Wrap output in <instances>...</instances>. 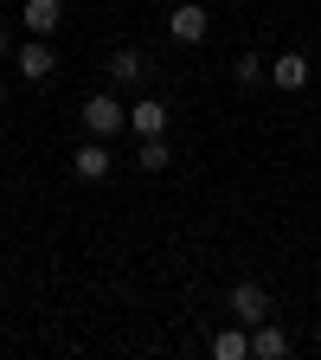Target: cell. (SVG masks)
<instances>
[{
    "instance_id": "cell-8",
    "label": "cell",
    "mask_w": 321,
    "mask_h": 360,
    "mask_svg": "<svg viewBox=\"0 0 321 360\" xmlns=\"http://www.w3.org/2000/svg\"><path fill=\"white\" fill-rule=\"evenodd\" d=\"M129 129H135V135H167V97L129 103Z\"/></svg>"
},
{
    "instance_id": "cell-6",
    "label": "cell",
    "mask_w": 321,
    "mask_h": 360,
    "mask_svg": "<svg viewBox=\"0 0 321 360\" xmlns=\"http://www.w3.org/2000/svg\"><path fill=\"white\" fill-rule=\"evenodd\" d=\"M270 84H277L283 97H296V90L308 84V58L302 52H277V58H270Z\"/></svg>"
},
{
    "instance_id": "cell-4",
    "label": "cell",
    "mask_w": 321,
    "mask_h": 360,
    "mask_svg": "<svg viewBox=\"0 0 321 360\" xmlns=\"http://www.w3.org/2000/svg\"><path fill=\"white\" fill-rule=\"evenodd\" d=\"M13 71L26 77V84H45V77H52L58 71V52H52V39H26V45H13Z\"/></svg>"
},
{
    "instance_id": "cell-1",
    "label": "cell",
    "mask_w": 321,
    "mask_h": 360,
    "mask_svg": "<svg viewBox=\"0 0 321 360\" xmlns=\"http://www.w3.org/2000/svg\"><path fill=\"white\" fill-rule=\"evenodd\" d=\"M77 122H84V135H103V142H116V135L129 129V110L116 103V90H97V97L77 103Z\"/></svg>"
},
{
    "instance_id": "cell-7",
    "label": "cell",
    "mask_w": 321,
    "mask_h": 360,
    "mask_svg": "<svg viewBox=\"0 0 321 360\" xmlns=\"http://www.w3.org/2000/svg\"><path fill=\"white\" fill-rule=\"evenodd\" d=\"M20 20H26V32L52 39V32L65 26V0H26V7H20Z\"/></svg>"
},
{
    "instance_id": "cell-13",
    "label": "cell",
    "mask_w": 321,
    "mask_h": 360,
    "mask_svg": "<svg viewBox=\"0 0 321 360\" xmlns=\"http://www.w3.org/2000/svg\"><path fill=\"white\" fill-rule=\"evenodd\" d=\"M167 135H142V155H135V167H142V174H167Z\"/></svg>"
},
{
    "instance_id": "cell-12",
    "label": "cell",
    "mask_w": 321,
    "mask_h": 360,
    "mask_svg": "<svg viewBox=\"0 0 321 360\" xmlns=\"http://www.w3.org/2000/svg\"><path fill=\"white\" fill-rule=\"evenodd\" d=\"M232 77H238L244 90H257V84H270V58H257V52H238V58H232Z\"/></svg>"
},
{
    "instance_id": "cell-3",
    "label": "cell",
    "mask_w": 321,
    "mask_h": 360,
    "mask_svg": "<svg viewBox=\"0 0 321 360\" xmlns=\"http://www.w3.org/2000/svg\"><path fill=\"white\" fill-rule=\"evenodd\" d=\"M71 174L77 180H110L116 174V148L103 142V135H84V142L71 148Z\"/></svg>"
},
{
    "instance_id": "cell-14",
    "label": "cell",
    "mask_w": 321,
    "mask_h": 360,
    "mask_svg": "<svg viewBox=\"0 0 321 360\" xmlns=\"http://www.w3.org/2000/svg\"><path fill=\"white\" fill-rule=\"evenodd\" d=\"M0 58H13V39H7V32H0Z\"/></svg>"
},
{
    "instance_id": "cell-16",
    "label": "cell",
    "mask_w": 321,
    "mask_h": 360,
    "mask_svg": "<svg viewBox=\"0 0 321 360\" xmlns=\"http://www.w3.org/2000/svg\"><path fill=\"white\" fill-rule=\"evenodd\" d=\"M225 7H244V0H225Z\"/></svg>"
},
{
    "instance_id": "cell-15",
    "label": "cell",
    "mask_w": 321,
    "mask_h": 360,
    "mask_svg": "<svg viewBox=\"0 0 321 360\" xmlns=\"http://www.w3.org/2000/svg\"><path fill=\"white\" fill-rule=\"evenodd\" d=\"M0 110H7V84H0Z\"/></svg>"
},
{
    "instance_id": "cell-2",
    "label": "cell",
    "mask_w": 321,
    "mask_h": 360,
    "mask_svg": "<svg viewBox=\"0 0 321 360\" xmlns=\"http://www.w3.org/2000/svg\"><path fill=\"white\" fill-rule=\"evenodd\" d=\"M225 315H232V322H244V328H257V322H270V290H263L257 277H244V283H232V296H225Z\"/></svg>"
},
{
    "instance_id": "cell-9",
    "label": "cell",
    "mask_w": 321,
    "mask_h": 360,
    "mask_svg": "<svg viewBox=\"0 0 321 360\" xmlns=\"http://www.w3.org/2000/svg\"><path fill=\"white\" fill-rule=\"evenodd\" d=\"M251 354H257V360H289V335L277 328V315L251 328Z\"/></svg>"
},
{
    "instance_id": "cell-11",
    "label": "cell",
    "mask_w": 321,
    "mask_h": 360,
    "mask_svg": "<svg viewBox=\"0 0 321 360\" xmlns=\"http://www.w3.org/2000/svg\"><path fill=\"white\" fill-rule=\"evenodd\" d=\"M212 360H251V328H244V322L218 328V335H212Z\"/></svg>"
},
{
    "instance_id": "cell-5",
    "label": "cell",
    "mask_w": 321,
    "mask_h": 360,
    "mask_svg": "<svg viewBox=\"0 0 321 360\" xmlns=\"http://www.w3.org/2000/svg\"><path fill=\"white\" fill-rule=\"evenodd\" d=\"M212 32V13L206 7H193V0H173V7H167V39L173 45H199Z\"/></svg>"
},
{
    "instance_id": "cell-10",
    "label": "cell",
    "mask_w": 321,
    "mask_h": 360,
    "mask_svg": "<svg viewBox=\"0 0 321 360\" xmlns=\"http://www.w3.org/2000/svg\"><path fill=\"white\" fill-rule=\"evenodd\" d=\"M103 71H110L116 90H129V84H142V77H148V58H142V52H110Z\"/></svg>"
}]
</instances>
